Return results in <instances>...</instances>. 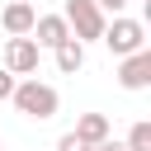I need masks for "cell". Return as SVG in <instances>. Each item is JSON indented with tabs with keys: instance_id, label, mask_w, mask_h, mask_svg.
<instances>
[{
	"instance_id": "cell-5",
	"label": "cell",
	"mask_w": 151,
	"mask_h": 151,
	"mask_svg": "<svg viewBox=\"0 0 151 151\" xmlns=\"http://www.w3.org/2000/svg\"><path fill=\"white\" fill-rule=\"evenodd\" d=\"M118 85H123V90H146V85H151V52H132V57H123V66H118Z\"/></svg>"
},
{
	"instance_id": "cell-2",
	"label": "cell",
	"mask_w": 151,
	"mask_h": 151,
	"mask_svg": "<svg viewBox=\"0 0 151 151\" xmlns=\"http://www.w3.org/2000/svg\"><path fill=\"white\" fill-rule=\"evenodd\" d=\"M61 19H66V28H71V38L85 47V42H94V38H104V14L94 9V0H66V9H61Z\"/></svg>"
},
{
	"instance_id": "cell-10",
	"label": "cell",
	"mask_w": 151,
	"mask_h": 151,
	"mask_svg": "<svg viewBox=\"0 0 151 151\" xmlns=\"http://www.w3.org/2000/svg\"><path fill=\"white\" fill-rule=\"evenodd\" d=\"M127 151H151V123L142 118V123H132V132H127V142H123Z\"/></svg>"
},
{
	"instance_id": "cell-14",
	"label": "cell",
	"mask_w": 151,
	"mask_h": 151,
	"mask_svg": "<svg viewBox=\"0 0 151 151\" xmlns=\"http://www.w3.org/2000/svg\"><path fill=\"white\" fill-rule=\"evenodd\" d=\"M90 151H127L123 142H99V146H90Z\"/></svg>"
},
{
	"instance_id": "cell-8",
	"label": "cell",
	"mask_w": 151,
	"mask_h": 151,
	"mask_svg": "<svg viewBox=\"0 0 151 151\" xmlns=\"http://www.w3.org/2000/svg\"><path fill=\"white\" fill-rule=\"evenodd\" d=\"M71 137L85 142V146H99V142H109V118H104V113H80Z\"/></svg>"
},
{
	"instance_id": "cell-6",
	"label": "cell",
	"mask_w": 151,
	"mask_h": 151,
	"mask_svg": "<svg viewBox=\"0 0 151 151\" xmlns=\"http://www.w3.org/2000/svg\"><path fill=\"white\" fill-rule=\"evenodd\" d=\"M28 38H33L38 47H52V52H57V47L71 38V28H66L61 14H42V19H33V33H28Z\"/></svg>"
},
{
	"instance_id": "cell-11",
	"label": "cell",
	"mask_w": 151,
	"mask_h": 151,
	"mask_svg": "<svg viewBox=\"0 0 151 151\" xmlns=\"http://www.w3.org/2000/svg\"><path fill=\"white\" fill-rule=\"evenodd\" d=\"M94 9H99V14H113V19H118V14L127 9V0H94Z\"/></svg>"
},
{
	"instance_id": "cell-15",
	"label": "cell",
	"mask_w": 151,
	"mask_h": 151,
	"mask_svg": "<svg viewBox=\"0 0 151 151\" xmlns=\"http://www.w3.org/2000/svg\"><path fill=\"white\" fill-rule=\"evenodd\" d=\"M24 5H33V0H24Z\"/></svg>"
},
{
	"instance_id": "cell-12",
	"label": "cell",
	"mask_w": 151,
	"mask_h": 151,
	"mask_svg": "<svg viewBox=\"0 0 151 151\" xmlns=\"http://www.w3.org/2000/svg\"><path fill=\"white\" fill-rule=\"evenodd\" d=\"M14 85H19V80H14L9 71H0V99H9V94H14Z\"/></svg>"
},
{
	"instance_id": "cell-4",
	"label": "cell",
	"mask_w": 151,
	"mask_h": 151,
	"mask_svg": "<svg viewBox=\"0 0 151 151\" xmlns=\"http://www.w3.org/2000/svg\"><path fill=\"white\" fill-rule=\"evenodd\" d=\"M38 52H42V47H38L33 38H9V42H5V71H9L14 80H19V76H33V71H38Z\"/></svg>"
},
{
	"instance_id": "cell-7",
	"label": "cell",
	"mask_w": 151,
	"mask_h": 151,
	"mask_svg": "<svg viewBox=\"0 0 151 151\" xmlns=\"http://www.w3.org/2000/svg\"><path fill=\"white\" fill-rule=\"evenodd\" d=\"M33 19H38V9H33V5H24V0H9V5H5V14H0V24H5V33H9V38H28V33H33Z\"/></svg>"
},
{
	"instance_id": "cell-9",
	"label": "cell",
	"mask_w": 151,
	"mask_h": 151,
	"mask_svg": "<svg viewBox=\"0 0 151 151\" xmlns=\"http://www.w3.org/2000/svg\"><path fill=\"white\" fill-rule=\"evenodd\" d=\"M80 66H85V47H80L76 38H66V42L57 47V71H66V76H76Z\"/></svg>"
},
{
	"instance_id": "cell-13",
	"label": "cell",
	"mask_w": 151,
	"mask_h": 151,
	"mask_svg": "<svg viewBox=\"0 0 151 151\" xmlns=\"http://www.w3.org/2000/svg\"><path fill=\"white\" fill-rule=\"evenodd\" d=\"M57 151H90V146H85V142H76V137H71V132H66V137H61V142H57Z\"/></svg>"
},
{
	"instance_id": "cell-3",
	"label": "cell",
	"mask_w": 151,
	"mask_h": 151,
	"mask_svg": "<svg viewBox=\"0 0 151 151\" xmlns=\"http://www.w3.org/2000/svg\"><path fill=\"white\" fill-rule=\"evenodd\" d=\"M113 57H132V52H146V28H142V19H113V24H104V38H99Z\"/></svg>"
},
{
	"instance_id": "cell-1",
	"label": "cell",
	"mask_w": 151,
	"mask_h": 151,
	"mask_svg": "<svg viewBox=\"0 0 151 151\" xmlns=\"http://www.w3.org/2000/svg\"><path fill=\"white\" fill-rule=\"evenodd\" d=\"M9 99H14V109H19L24 118H38V123H47V118H57V104H61V99H57V90H52V85H42L38 76H28V80H19Z\"/></svg>"
},
{
	"instance_id": "cell-16",
	"label": "cell",
	"mask_w": 151,
	"mask_h": 151,
	"mask_svg": "<svg viewBox=\"0 0 151 151\" xmlns=\"http://www.w3.org/2000/svg\"><path fill=\"white\" fill-rule=\"evenodd\" d=\"M0 151H5V142H0Z\"/></svg>"
}]
</instances>
